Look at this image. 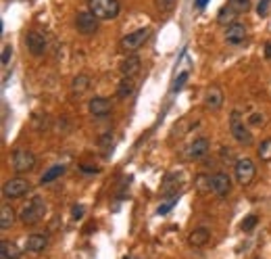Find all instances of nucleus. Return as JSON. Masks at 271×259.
I'll list each match as a JSON object with an SVG mask.
<instances>
[{
  "instance_id": "1",
  "label": "nucleus",
  "mask_w": 271,
  "mask_h": 259,
  "mask_svg": "<svg viewBox=\"0 0 271 259\" xmlns=\"http://www.w3.org/2000/svg\"><path fill=\"white\" fill-rule=\"evenodd\" d=\"M44 215H46V203H44L42 197H34L23 209H21L19 220L23 226H36L44 220Z\"/></svg>"
},
{
  "instance_id": "2",
  "label": "nucleus",
  "mask_w": 271,
  "mask_h": 259,
  "mask_svg": "<svg viewBox=\"0 0 271 259\" xmlns=\"http://www.w3.org/2000/svg\"><path fill=\"white\" fill-rule=\"evenodd\" d=\"M88 11L94 13L100 21H111L119 17L121 5L119 0H88Z\"/></svg>"
},
{
  "instance_id": "3",
  "label": "nucleus",
  "mask_w": 271,
  "mask_h": 259,
  "mask_svg": "<svg viewBox=\"0 0 271 259\" xmlns=\"http://www.w3.org/2000/svg\"><path fill=\"white\" fill-rule=\"evenodd\" d=\"M150 34H152L150 28H140V30H136V32L123 36V38L119 40V50L125 53V55H133L138 48L144 46V42L150 38Z\"/></svg>"
},
{
  "instance_id": "4",
  "label": "nucleus",
  "mask_w": 271,
  "mask_h": 259,
  "mask_svg": "<svg viewBox=\"0 0 271 259\" xmlns=\"http://www.w3.org/2000/svg\"><path fill=\"white\" fill-rule=\"evenodd\" d=\"M230 132L238 144H242V146L253 144V134H251V130H248V125L244 123V117L240 115V111H232V115H230Z\"/></svg>"
},
{
  "instance_id": "5",
  "label": "nucleus",
  "mask_w": 271,
  "mask_h": 259,
  "mask_svg": "<svg viewBox=\"0 0 271 259\" xmlns=\"http://www.w3.org/2000/svg\"><path fill=\"white\" fill-rule=\"evenodd\" d=\"M234 176H236V182L240 186H248V184L255 180V176H257V165H255V161L248 159V157L236 159V163H234Z\"/></svg>"
},
{
  "instance_id": "6",
  "label": "nucleus",
  "mask_w": 271,
  "mask_h": 259,
  "mask_svg": "<svg viewBox=\"0 0 271 259\" xmlns=\"http://www.w3.org/2000/svg\"><path fill=\"white\" fill-rule=\"evenodd\" d=\"M11 165L15 169V174H28L36 167V155L32 153L30 148H17L13 157H11Z\"/></svg>"
},
{
  "instance_id": "7",
  "label": "nucleus",
  "mask_w": 271,
  "mask_h": 259,
  "mask_svg": "<svg viewBox=\"0 0 271 259\" xmlns=\"http://www.w3.org/2000/svg\"><path fill=\"white\" fill-rule=\"evenodd\" d=\"M30 190H32L30 180L21 178V176H15V178H11V180H7V182L3 184V197L13 201V199L25 197V194H28Z\"/></svg>"
},
{
  "instance_id": "8",
  "label": "nucleus",
  "mask_w": 271,
  "mask_h": 259,
  "mask_svg": "<svg viewBox=\"0 0 271 259\" xmlns=\"http://www.w3.org/2000/svg\"><path fill=\"white\" fill-rule=\"evenodd\" d=\"M98 23H100V19L94 13H90V11L77 13V17H75V28L84 36H94L98 32Z\"/></svg>"
},
{
  "instance_id": "9",
  "label": "nucleus",
  "mask_w": 271,
  "mask_h": 259,
  "mask_svg": "<svg viewBox=\"0 0 271 259\" xmlns=\"http://www.w3.org/2000/svg\"><path fill=\"white\" fill-rule=\"evenodd\" d=\"M25 46H28V50H30L32 57H42L44 53H46V48H48L46 36L36 32V30H30L25 34Z\"/></svg>"
},
{
  "instance_id": "10",
  "label": "nucleus",
  "mask_w": 271,
  "mask_h": 259,
  "mask_svg": "<svg viewBox=\"0 0 271 259\" xmlns=\"http://www.w3.org/2000/svg\"><path fill=\"white\" fill-rule=\"evenodd\" d=\"M211 192H215L219 199L228 197L232 192V178L225 174V171H217V174L211 176Z\"/></svg>"
},
{
  "instance_id": "11",
  "label": "nucleus",
  "mask_w": 271,
  "mask_h": 259,
  "mask_svg": "<svg viewBox=\"0 0 271 259\" xmlns=\"http://www.w3.org/2000/svg\"><path fill=\"white\" fill-rule=\"evenodd\" d=\"M188 153H186V157L190 159V161H198V159H202V157H207V153L211 150V142H209V138H205V136H198V138H194L190 144H188Z\"/></svg>"
},
{
  "instance_id": "12",
  "label": "nucleus",
  "mask_w": 271,
  "mask_h": 259,
  "mask_svg": "<svg viewBox=\"0 0 271 259\" xmlns=\"http://www.w3.org/2000/svg\"><path fill=\"white\" fill-rule=\"evenodd\" d=\"M88 111H90V115H92V117L102 119V117L111 115L113 102L109 98H104V96H94V98H90V102H88Z\"/></svg>"
},
{
  "instance_id": "13",
  "label": "nucleus",
  "mask_w": 271,
  "mask_h": 259,
  "mask_svg": "<svg viewBox=\"0 0 271 259\" xmlns=\"http://www.w3.org/2000/svg\"><path fill=\"white\" fill-rule=\"evenodd\" d=\"M202 100H205V107L209 111H219L223 107V90L219 88V86H209V88L205 90V96H202Z\"/></svg>"
},
{
  "instance_id": "14",
  "label": "nucleus",
  "mask_w": 271,
  "mask_h": 259,
  "mask_svg": "<svg viewBox=\"0 0 271 259\" xmlns=\"http://www.w3.org/2000/svg\"><path fill=\"white\" fill-rule=\"evenodd\" d=\"M246 34H248L246 25L234 21V23H230L228 28H225V42H228V44L238 46V44H242V42L246 40Z\"/></svg>"
},
{
  "instance_id": "15",
  "label": "nucleus",
  "mask_w": 271,
  "mask_h": 259,
  "mask_svg": "<svg viewBox=\"0 0 271 259\" xmlns=\"http://www.w3.org/2000/svg\"><path fill=\"white\" fill-rule=\"evenodd\" d=\"M211 241V230L207 226H198L194 228L190 234H188V245L192 249H202V247H207Z\"/></svg>"
},
{
  "instance_id": "16",
  "label": "nucleus",
  "mask_w": 271,
  "mask_h": 259,
  "mask_svg": "<svg viewBox=\"0 0 271 259\" xmlns=\"http://www.w3.org/2000/svg\"><path fill=\"white\" fill-rule=\"evenodd\" d=\"M140 67H142V61H140V57L138 55H127L123 61H121V65H119V71H121V75H125V77H136L140 73Z\"/></svg>"
},
{
  "instance_id": "17",
  "label": "nucleus",
  "mask_w": 271,
  "mask_h": 259,
  "mask_svg": "<svg viewBox=\"0 0 271 259\" xmlns=\"http://www.w3.org/2000/svg\"><path fill=\"white\" fill-rule=\"evenodd\" d=\"M182 188V174H177V171H171V174L165 176L163 180V186H161V194L163 197H175Z\"/></svg>"
},
{
  "instance_id": "18",
  "label": "nucleus",
  "mask_w": 271,
  "mask_h": 259,
  "mask_svg": "<svg viewBox=\"0 0 271 259\" xmlns=\"http://www.w3.org/2000/svg\"><path fill=\"white\" fill-rule=\"evenodd\" d=\"M48 247V236L46 234H32L25 241V251L28 253H44Z\"/></svg>"
},
{
  "instance_id": "19",
  "label": "nucleus",
  "mask_w": 271,
  "mask_h": 259,
  "mask_svg": "<svg viewBox=\"0 0 271 259\" xmlns=\"http://www.w3.org/2000/svg\"><path fill=\"white\" fill-rule=\"evenodd\" d=\"M90 86H92V77H90L88 73H79L71 82V94L79 98V96H84L90 90Z\"/></svg>"
},
{
  "instance_id": "20",
  "label": "nucleus",
  "mask_w": 271,
  "mask_h": 259,
  "mask_svg": "<svg viewBox=\"0 0 271 259\" xmlns=\"http://www.w3.org/2000/svg\"><path fill=\"white\" fill-rule=\"evenodd\" d=\"M15 209L9 205V203H5L3 205V209H0V228L3 230H9L13 224H15Z\"/></svg>"
},
{
  "instance_id": "21",
  "label": "nucleus",
  "mask_w": 271,
  "mask_h": 259,
  "mask_svg": "<svg viewBox=\"0 0 271 259\" xmlns=\"http://www.w3.org/2000/svg\"><path fill=\"white\" fill-rule=\"evenodd\" d=\"M133 90H136V82H133V77H121V82L117 84V96L119 98H129L131 94H133Z\"/></svg>"
},
{
  "instance_id": "22",
  "label": "nucleus",
  "mask_w": 271,
  "mask_h": 259,
  "mask_svg": "<svg viewBox=\"0 0 271 259\" xmlns=\"http://www.w3.org/2000/svg\"><path fill=\"white\" fill-rule=\"evenodd\" d=\"M65 165H52V167H48L46 171L42 174V178H40V184H50V182H55V180H59L63 174H65Z\"/></svg>"
},
{
  "instance_id": "23",
  "label": "nucleus",
  "mask_w": 271,
  "mask_h": 259,
  "mask_svg": "<svg viewBox=\"0 0 271 259\" xmlns=\"http://www.w3.org/2000/svg\"><path fill=\"white\" fill-rule=\"evenodd\" d=\"M0 255H3V259H21L23 251H21L15 243L3 241V243H0Z\"/></svg>"
},
{
  "instance_id": "24",
  "label": "nucleus",
  "mask_w": 271,
  "mask_h": 259,
  "mask_svg": "<svg viewBox=\"0 0 271 259\" xmlns=\"http://www.w3.org/2000/svg\"><path fill=\"white\" fill-rule=\"evenodd\" d=\"M236 17H238V13L230 5H223L219 9V13H217V23L219 25H230V23H234V21H236Z\"/></svg>"
},
{
  "instance_id": "25",
  "label": "nucleus",
  "mask_w": 271,
  "mask_h": 259,
  "mask_svg": "<svg viewBox=\"0 0 271 259\" xmlns=\"http://www.w3.org/2000/svg\"><path fill=\"white\" fill-rule=\"evenodd\" d=\"M194 188H196L200 194L211 192V176H207V174H198V176L194 178Z\"/></svg>"
},
{
  "instance_id": "26",
  "label": "nucleus",
  "mask_w": 271,
  "mask_h": 259,
  "mask_svg": "<svg viewBox=\"0 0 271 259\" xmlns=\"http://www.w3.org/2000/svg\"><path fill=\"white\" fill-rule=\"evenodd\" d=\"M257 155H259V159L261 161H271V138H265L261 144H259V148H257Z\"/></svg>"
},
{
  "instance_id": "27",
  "label": "nucleus",
  "mask_w": 271,
  "mask_h": 259,
  "mask_svg": "<svg viewBox=\"0 0 271 259\" xmlns=\"http://www.w3.org/2000/svg\"><path fill=\"white\" fill-rule=\"evenodd\" d=\"M228 5L238 13V15H242V13H246L248 9H251L253 5H251V0H228Z\"/></svg>"
},
{
  "instance_id": "28",
  "label": "nucleus",
  "mask_w": 271,
  "mask_h": 259,
  "mask_svg": "<svg viewBox=\"0 0 271 259\" xmlns=\"http://www.w3.org/2000/svg\"><path fill=\"white\" fill-rule=\"evenodd\" d=\"M177 0H154V7L159 13H171Z\"/></svg>"
},
{
  "instance_id": "29",
  "label": "nucleus",
  "mask_w": 271,
  "mask_h": 259,
  "mask_svg": "<svg viewBox=\"0 0 271 259\" xmlns=\"http://www.w3.org/2000/svg\"><path fill=\"white\" fill-rule=\"evenodd\" d=\"M188 82V71H182L175 80H173V86H171V92H179L184 88V84Z\"/></svg>"
},
{
  "instance_id": "30",
  "label": "nucleus",
  "mask_w": 271,
  "mask_h": 259,
  "mask_svg": "<svg viewBox=\"0 0 271 259\" xmlns=\"http://www.w3.org/2000/svg\"><path fill=\"white\" fill-rule=\"evenodd\" d=\"M100 146H102V150H104V157H109V155H111L109 150L113 148V134H111V132H106V134L100 136Z\"/></svg>"
},
{
  "instance_id": "31",
  "label": "nucleus",
  "mask_w": 271,
  "mask_h": 259,
  "mask_svg": "<svg viewBox=\"0 0 271 259\" xmlns=\"http://www.w3.org/2000/svg\"><path fill=\"white\" fill-rule=\"evenodd\" d=\"M177 203V194H175V197H169L167 199V203H163V205H159V209H156V213H159V215H165V213H169L171 211V207Z\"/></svg>"
},
{
  "instance_id": "32",
  "label": "nucleus",
  "mask_w": 271,
  "mask_h": 259,
  "mask_svg": "<svg viewBox=\"0 0 271 259\" xmlns=\"http://www.w3.org/2000/svg\"><path fill=\"white\" fill-rule=\"evenodd\" d=\"M257 222H259V218H257V215H248V218L240 224V228L244 230V232H251L255 226H257Z\"/></svg>"
},
{
  "instance_id": "33",
  "label": "nucleus",
  "mask_w": 271,
  "mask_h": 259,
  "mask_svg": "<svg viewBox=\"0 0 271 259\" xmlns=\"http://www.w3.org/2000/svg\"><path fill=\"white\" fill-rule=\"evenodd\" d=\"M11 59H13V46H9V44H7V46L3 48V67H5V69L9 67Z\"/></svg>"
},
{
  "instance_id": "34",
  "label": "nucleus",
  "mask_w": 271,
  "mask_h": 259,
  "mask_svg": "<svg viewBox=\"0 0 271 259\" xmlns=\"http://www.w3.org/2000/svg\"><path fill=\"white\" fill-rule=\"evenodd\" d=\"M246 121L251 125H263L265 123V115L263 113H251V117H248Z\"/></svg>"
},
{
  "instance_id": "35",
  "label": "nucleus",
  "mask_w": 271,
  "mask_h": 259,
  "mask_svg": "<svg viewBox=\"0 0 271 259\" xmlns=\"http://www.w3.org/2000/svg\"><path fill=\"white\" fill-rule=\"evenodd\" d=\"M84 213H86V207H84V205H73V207H71V218H73L75 222L84 218Z\"/></svg>"
},
{
  "instance_id": "36",
  "label": "nucleus",
  "mask_w": 271,
  "mask_h": 259,
  "mask_svg": "<svg viewBox=\"0 0 271 259\" xmlns=\"http://www.w3.org/2000/svg\"><path fill=\"white\" fill-rule=\"evenodd\" d=\"M269 3H271V0H261V3H259V7H257V13H259L261 17L267 13V9H269Z\"/></svg>"
},
{
  "instance_id": "37",
  "label": "nucleus",
  "mask_w": 271,
  "mask_h": 259,
  "mask_svg": "<svg viewBox=\"0 0 271 259\" xmlns=\"http://www.w3.org/2000/svg\"><path fill=\"white\" fill-rule=\"evenodd\" d=\"M221 159H223V161H234L232 148H221ZM234 163H236V161H234Z\"/></svg>"
},
{
  "instance_id": "38",
  "label": "nucleus",
  "mask_w": 271,
  "mask_h": 259,
  "mask_svg": "<svg viewBox=\"0 0 271 259\" xmlns=\"http://www.w3.org/2000/svg\"><path fill=\"white\" fill-rule=\"evenodd\" d=\"M79 169L84 171V174H98V171H100L98 167H92V165H82Z\"/></svg>"
},
{
  "instance_id": "39",
  "label": "nucleus",
  "mask_w": 271,
  "mask_h": 259,
  "mask_svg": "<svg viewBox=\"0 0 271 259\" xmlns=\"http://www.w3.org/2000/svg\"><path fill=\"white\" fill-rule=\"evenodd\" d=\"M194 5H196V9H205V7L209 5V0H196Z\"/></svg>"
},
{
  "instance_id": "40",
  "label": "nucleus",
  "mask_w": 271,
  "mask_h": 259,
  "mask_svg": "<svg viewBox=\"0 0 271 259\" xmlns=\"http://www.w3.org/2000/svg\"><path fill=\"white\" fill-rule=\"evenodd\" d=\"M265 57L271 61V42H267V44H265Z\"/></svg>"
},
{
  "instance_id": "41",
  "label": "nucleus",
  "mask_w": 271,
  "mask_h": 259,
  "mask_svg": "<svg viewBox=\"0 0 271 259\" xmlns=\"http://www.w3.org/2000/svg\"><path fill=\"white\" fill-rule=\"evenodd\" d=\"M123 259H133V257H123Z\"/></svg>"
},
{
  "instance_id": "42",
  "label": "nucleus",
  "mask_w": 271,
  "mask_h": 259,
  "mask_svg": "<svg viewBox=\"0 0 271 259\" xmlns=\"http://www.w3.org/2000/svg\"><path fill=\"white\" fill-rule=\"evenodd\" d=\"M257 259H259V257H257Z\"/></svg>"
}]
</instances>
